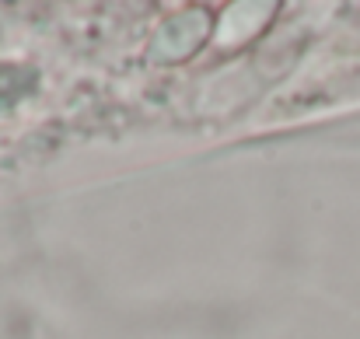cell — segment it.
Here are the masks:
<instances>
[{
	"mask_svg": "<svg viewBox=\"0 0 360 339\" xmlns=\"http://www.w3.org/2000/svg\"><path fill=\"white\" fill-rule=\"evenodd\" d=\"M28 91V77L21 70H11V67H0V105L14 102L18 95Z\"/></svg>",
	"mask_w": 360,
	"mask_h": 339,
	"instance_id": "1",
	"label": "cell"
}]
</instances>
